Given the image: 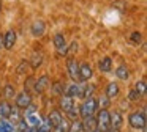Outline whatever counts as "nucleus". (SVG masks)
<instances>
[{"label": "nucleus", "mask_w": 147, "mask_h": 132, "mask_svg": "<svg viewBox=\"0 0 147 132\" xmlns=\"http://www.w3.org/2000/svg\"><path fill=\"white\" fill-rule=\"evenodd\" d=\"M60 99H59V109L62 110V113L65 115V118H67L68 123L71 121H76V119H79V113H78V104L76 101L73 99V97L67 96V94H62V96H59Z\"/></svg>", "instance_id": "nucleus-1"}, {"label": "nucleus", "mask_w": 147, "mask_h": 132, "mask_svg": "<svg viewBox=\"0 0 147 132\" xmlns=\"http://www.w3.org/2000/svg\"><path fill=\"white\" fill-rule=\"evenodd\" d=\"M127 123H128V127H130L131 131H136V132L144 131V129H146V124H147L146 107L138 109V110H133V112L128 113Z\"/></svg>", "instance_id": "nucleus-2"}, {"label": "nucleus", "mask_w": 147, "mask_h": 132, "mask_svg": "<svg viewBox=\"0 0 147 132\" xmlns=\"http://www.w3.org/2000/svg\"><path fill=\"white\" fill-rule=\"evenodd\" d=\"M98 112V102H96V97H87L82 99V102L78 105V113H79V119L87 118V116H92Z\"/></svg>", "instance_id": "nucleus-3"}, {"label": "nucleus", "mask_w": 147, "mask_h": 132, "mask_svg": "<svg viewBox=\"0 0 147 132\" xmlns=\"http://www.w3.org/2000/svg\"><path fill=\"white\" fill-rule=\"evenodd\" d=\"M49 87H51V77H49V74H41L38 77H35L32 93L36 94V96H43L49 90Z\"/></svg>", "instance_id": "nucleus-4"}, {"label": "nucleus", "mask_w": 147, "mask_h": 132, "mask_svg": "<svg viewBox=\"0 0 147 132\" xmlns=\"http://www.w3.org/2000/svg\"><path fill=\"white\" fill-rule=\"evenodd\" d=\"M95 119H96V129L101 132H106L111 127V110L100 109L95 113Z\"/></svg>", "instance_id": "nucleus-5"}, {"label": "nucleus", "mask_w": 147, "mask_h": 132, "mask_svg": "<svg viewBox=\"0 0 147 132\" xmlns=\"http://www.w3.org/2000/svg\"><path fill=\"white\" fill-rule=\"evenodd\" d=\"M13 101H14V107H16V109L24 110L26 107H29L30 104L33 102V94L30 93V91H26V90L18 91Z\"/></svg>", "instance_id": "nucleus-6"}, {"label": "nucleus", "mask_w": 147, "mask_h": 132, "mask_svg": "<svg viewBox=\"0 0 147 132\" xmlns=\"http://www.w3.org/2000/svg\"><path fill=\"white\" fill-rule=\"evenodd\" d=\"M52 43H54V49H55V53H57V57H67V38H65L63 33H60V31H57V33H54V36H52Z\"/></svg>", "instance_id": "nucleus-7"}, {"label": "nucleus", "mask_w": 147, "mask_h": 132, "mask_svg": "<svg viewBox=\"0 0 147 132\" xmlns=\"http://www.w3.org/2000/svg\"><path fill=\"white\" fill-rule=\"evenodd\" d=\"M65 66H67V72L71 82H79V61L76 57H67Z\"/></svg>", "instance_id": "nucleus-8"}, {"label": "nucleus", "mask_w": 147, "mask_h": 132, "mask_svg": "<svg viewBox=\"0 0 147 132\" xmlns=\"http://www.w3.org/2000/svg\"><path fill=\"white\" fill-rule=\"evenodd\" d=\"M46 118L49 119V123H51L52 127H57V126H60V124H62V123L67 121L65 115L62 113V110L59 109V107H54V109L49 110L48 115H46Z\"/></svg>", "instance_id": "nucleus-9"}, {"label": "nucleus", "mask_w": 147, "mask_h": 132, "mask_svg": "<svg viewBox=\"0 0 147 132\" xmlns=\"http://www.w3.org/2000/svg\"><path fill=\"white\" fill-rule=\"evenodd\" d=\"M92 77H93V66L89 61L79 63V82L87 83Z\"/></svg>", "instance_id": "nucleus-10"}, {"label": "nucleus", "mask_w": 147, "mask_h": 132, "mask_svg": "<svg viewBox=\"0 0 147 132\" xmlns=\"http://www.w3.org/2000/svg\"><path fill=\"white\" fill-rule=\"evenodd\" d=\"M120 93H122V90H120V85H119V82H115V80H111V82H108L106 83V87H105V96L106 97H109L111 101H114V99H117L119 96H120Z\"/></svg>", "instance_id": "nucleus-11"}, {"label": "nucleus", "mask_w": 147, "mask_h": 132, "mask_svg": "<svg viewBox=\"0 0 147 132\" xmlns=\"http://www.w3.org/2000/svg\"><path fill=\"white\" fill-rule=\"evenodd\" d=\"M18 41V33L13 28H8L3 33V50H13V47L16 46Z\"/></svg>", "instance_id": "nucleus-12"}, {"label": "nucleus", "mask_w": 147, "mask_h": 132, "mask_svg": "<svg viewBox=\"0 0 147 132\" xmlns=\"http://www.w3.org/2000/svg\"><path fill=\"white\" fill-rule=\"evenodd\" d=\"M30 35L33 38H41L46 33V22L43 19H35V21L30 24Z\"/></svg>", "instance_id": "nucleus-13"}, {"label": "nucleus", "mask_w": 147, "mask_h": 132, "mask_svg": "<svg viewBox=\"0 0 147 132\" xmlns=\"http://www.w3.org/2000/svg\"><path fill=\"white\" fill-rule=\"evenodd\" d=\"M123 123H125V116H123V113H122V110L114 109V110L111 112V127L122 131V127H123Z\"/></svg>", "instance_id": "nucleus-14"}, {"label": "nucleus", "mask_w": 147, "mask_h": 132, "mask_svg": "<svg viewBox=\"0 0 147 132\" xmlns=\"http://www.w3.org/2000/svg\"><path fill=\"white\" fill-rule=\"evenodd\" d=\"M82 87L84 83L82 82H73L71 85H67L65 87V93L67 96L73 97V99H76V97H81V93H82Z\"/></svg>", "instance_id": "nucleus-15"}, {"label": "nucleus", "mask_w": 147, "mask_h": 132, "mask_svg": "<svg viewBox=\"0 0 147 132\" xmlns=\"http://www.w3.org/2000/svg\"><path fill=\"white\" fill-rule=\"evenodd\" d=\"M96 69L100 71V74H109L112 72V58L111 57H101L96 63Z\"/></svg>", "instance_id": "nucleus-16"}, {"label": "nucleus", "mask_w": 147, "mask_h": 132, "mask_svg": "<svg viewBox=\"0 0 147 132\" xmlns=\"http://www.w3.org/2000/svg\"><path fill=\"white\" fill-rule=\"evenodd\" d=\"M16 93H18L16 87H14L13 83H10V82H7V83H5L3 87H2V99H5V101H11V99H14Z\"/></svg>", "instance_id": "nucleus-17"}, {"label": "nucleus", "mask_w": 147, "mask_h": 132, "mask_svg": "<svg viewBox=\"0 0 147 132\" xmlns=\"http://www.w3.org/2000/svg\"><path fill=\"white\" fill-rule=\"evenodd\" d=\"M43 61H45V55H43V52H33L32 57H30V61H29L30 69H32V71H35V69L41 68Z\"/></svg>", "instance_id": "nucleus-18"}, {"label": "nucleus", "mask_w": 147, "mask_h": 132, "mask_svg": "<svg viewBox=\"0 0 147 132\" xmlns=\"http://www.w3.org/2000/svg\"><path fill=\"white\" fill-rule=\"evenodd\" d=\"M114 74L119 80L122 82H128L130 80V69H128L127 65H119L117 68L114 69Z\"/></svg>", "instance_id": "nucleus-19"}, {"label": "nucleus", "mask_w": 147, "mask_h": 132, "mask_svg": "<svg viewBox=\"0 0 147 132\" xmlns=\"http://www.w3.org/2000/svg\"><path fill=\"white\" fill-rule=\"evenodd\" d=\"M11 109H13V104L10 101L0 99V119H8L10 118Z\"/></svg>", "instance_id": "nucleus-20"}, {"label": "nucleus", "mask_w": 147, "mask_h": 132, "mask_svg": "<svg viewBox=\"0 0 147 132\" xmlns=\"http://www.w3.org/2000/svg\"><path fill=\"white\" fill-rule=\"evenodd\" d=\"M79 121H81V126H82L84 132H92L93 129H96V119H95V115L87 116V118H82V119H79Z\"/></svg>", "instance_id": "nucleus-21"}, {"label": "nucleus", "mask_w": 147, "mask_h": 132, "mask_svg": "<svg viewBox=\"0 0 147 132\" xmlns=\"http://www.w3.org/2000/svg\"><path fill=\"white\" fill-rule=\"evenodd\" d=\"M24 121L27 123V126H29V127H33V129H36L40 124H41V121H43V116H40V113H33V115H29V116H26V118H24Z\"/></svg>", "instance_id": "nucleus-22"}, {"label": "nucleus", "mask_w": 147, "mask_h": 132, "mask_svg": "<svg viewBox=\"0 0 147 132\" xmlns=\"http://www.w3.org/2000/svg\"><path fill=\"white\" fill-rule=\"evenodd\" d=\"M30 71H32V69H30V65H29V61H27V60H21V61L18 63V66H16V74L18 75L26 77V75H29Z\"/></svg>", "instance_id": "nucleus-23"}, {"label": "nucleus", "mask_w": 147, "mask_h": 132, "mask_svg": "<svg viewBox=\"0 0 147 132\" xmlns=\"http://www.w3.org/2000/svg\"><path fill=\"white\" fill-rule=\"evenodd\" d=\"M95 91H96V85L93 83H84L82 87V93H81V99H87V97H92L95 96Z\"/></svg>", "instance_id": "nucleus-24"}, {"label": "nucleus", "mask_w": 147, "mask_h": 132, "mask_svg": "<svg viewBox=\"0 0 147 132\" xmlns=\"http://www.w3.org/2000/svg\"><path fill=\"white\" fill-rule=\"evenodd\" d=\"M133 90L136 91V93L139 94L141 97H144V96H146V93H147V85H146V80H144V79H139V80H136V82H134Z\"/></svg>", "instance_id": "nucleus-25"}, {"label": "nucleus", "mask_w": 147, "mask_h": 132, "mask_svg": "<svg viewBox=\"0 0 147 132\" xmlns=\"http://www.w3.org/2000/svg\"><path fill=\"white\" fill-rule=\"evenodd\" d=\"M0 132H16V124L8 119H0Z\"/></svg>", "instance_id": "nucleus-26"}, {"label": "nucleus", "mask_w": 147, "mask_h": 132, "mask_svg": "<svg viewBox=\"0 0 147 132\" xmlns=\"http://www.w3.org/2000/svg\"><path fill=\"white\" fill-rule=\"evenodd\" d=\"M128 41H130L133 46H139L141 43H142V33L138 30H133L130 35H128Z\"/></svg>", "instance_id": "nucleus-27"}, {"label": "nucleus", "mask_w": 147, "mask_h": 132, "mask_svg": "<svg viewBox=\"0 0 147 132\" xmlns=\"http://www.w3.org/2000/svg\"><path fill=\"white\" fill-rule=\"evenodd\" d=\"M65 87H67V85H65L63 82H54V83H51L49 88H51V91L55 96H62V94L65 93Z\"/></svg>", "instance_id": "nucleus-28"}, {"label": "nucleus", "mask_w": 147, "mask_h": 132, "mask_svg": "<svg viewBox=\"0 0 147 132\" xmlns=\"http://www.w3.org/2000/svg\"><path fill=\"white\" fill-rule=\"evenodd\" d=\"M96 102H98V110H100V109L109 110V107L112 105V101L109 99V97H106L105 94H100V96L96 97Z\"/></svg>", "instance_id": "nucleus-29"}, {"label": "nucleus", "mask_w": 147, "mask_h": 132, "mask_svg": "<svg viewBox=\"0 0 147 132\" xmlns=\"http://www.w3.org/2000/svg\"><path fill=\"white\" fill-rule=\"evenodd\" d=\"M52 126H51V123H49V119L46 118V116H43V121H41V124L38 126V127L35 129V132H52Z\"/></svg>", "instance_id": "nucleus-30"}, {"label": "nucleus", "mask_w": 147, "mask_h": 132, "mask_svg": "<svg viewBox=\"0 0 147 132\" xmlns=\"http://www.w3.org/2000/svg\"><path fill=\"white\" fill-rule=\"evenodd\" d=\"M33 113H38V105L36 104H30L29 107H26L24 110H21V115H22V118H26V116L29 115H33Z\"/></svg>", "instance_id": "nucleus-31"}, {"label": "nucleus", "mask_w": 147, "mask_h": 132, "mask_svg": "<svg viewBox=\"0 0 147 132\" xmlns=\"http://www.w3.org/2000/svg\"><path fill=\"white\" fill-rule=\"evenodd\" d=\"M67 132H84V129H82V126H81V121H79V119L68 123V129H67Z\"/></svg>", "instance_id": "nucleus-32"}, {"label": "nucleus", "mask_w": 147, "mask_h": 132, "mask_svg": "<svg viewBox=\"0 0 147 132\" xmlns=\"http://www.w3.org/2000/svg\"><path fill=\"white\" fill-rule=\"evenodd\" d=\"M78 49H79V43H78L76 39L71 41V43L67 46V57H73L74 53L78 52Z\"/></svg>", "instance_id": "nucleus-33"}, {"label": "nucleus", "mask_w": 147, "mask_h": 132, "mask_svg": "<svg viewBox=\"0 0 147 132\" xmlns=\"http://www.w3.org/2000/svg\"><path fill=\"white\" fill-rule=\"evenodd\" d=\"M33 82H35V77L33 75H26V82H24V90L26 91H30L32 93V87H33Z\"/></svg>", "instance_id": "nucleus-34"}, {"label": "nucleus", "mask_w": 147, "mask_h": 132, "mask_svg": "<svg viewBox=\"0 0 147 132\" xmlns=\"http://www.w3.org/2000/svg\"><path fill=\"white\" fill-rule=\"evenodd\" d=\"M127 99H128V101H131V102H138V101L142 99V97H141L139 94H138L136 91H134L133 88H131V90L128 91V94H127Z\"/></svg>", "instance_id": "nucleus-35"}, {"label": "nucleus", "mask_w": 147, "mask_h": 132, "mask_svg": "<svg viewBox=\"0 0 147 132\" xmlns=\"http://www.w3.org/2000/svg\"><path fill=\"white\" fill-rule=\"evenodd\" d=\"M67 129H68V121H65V123H62L60 126L52 129V132H67Z\"/></svg>", "instance_id": "nucleus-36"}, {"label": "nucleus", "mask_w": 147, "mask_h": 132, "mask_svg": "<svg viewBox=\"0 0 147 132\" xmlns=\"http://www.w3.org/2000/svg\"><path fill=\"white\" fill-rule=\"evenodd\" d=\"M0 50H3V33H0Z\"/></svg>", "instance_id": "nucleus-37"}, {"label": "nucleus", "mask_w": 147, "mask_h": 132, "mask_svg": "<svg viewBox=\"0 0 147 132\" xmlns=\"http://www.w3.org/2000/svg\"><path fill=\"white\" fill-rule=\"evenodd\" d=\"M106 132H122V131H119V129H114V127H109Z\"/></svg>", "instance_id": "nucleus-38"}, {"label": "nucleus", "mask_w": 147, "mask_h": 132, "mask_svg": "<svg viewBox=\"0 0 147 132\" xmlns=\"http://www.w3.org/2000/svg\"><path fill=\"white\" fill-rule=\"evenodd\" d=\"M2 6H3V2L0 0V13H2Z\"/></svg>", "instance_id": "nucleus-39"}, {"label": "nucleus", "mask_w": 147, "mask_h": 132, "mask_svg": "<svg viewBox=\"0 0 147 132\" xmlns=\"http://www.w3.org/2000/svg\"><path fill=\"white\" fill-rule=\"evenodd\" d=\"M92 132H101V131H98V129H93V131Z\"/></svg>", "instance_id": "nucleus-40"}]
</instances>
